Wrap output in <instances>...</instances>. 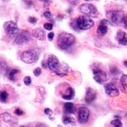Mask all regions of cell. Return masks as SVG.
<instances>
[{
    "label": "cell",
    "instance_id": "1",
    "mask_svg": "<svg viewBox=\"0 0 127 127\" xmlns=\"http://www.w3.org/2000/svg\"><path fill=\"white\" fill-rule=\"evenodd\" d=\"M75 42L74 35L68 32H62L60 33L57 39V45L60 49L63 50H68Z\"/></svg>",
    "mask_w": 127,
    "mask_h": 127
},
{
    "label": "cell",
    "instance_id": "2",
    "mask_svg": "<svg viewBox=\"0 0 127 127\" xmlns=\"http://www.w3.org/2000/svg\"><path fill=\"white\" fill-rule=\"evenodd\" d=\"M47 66L49 67V68L52 72L55 73L57 75L61 76V77L66 75L64 73L62 72V68H61V65H60L59 59L54 55H50V57L48 58Z\"/></svg>",
    "mask_w": 127,
    "mask_h": 127
},
{
    "label": "cell",
    "instance_id": "3",
    "mask_svg": "<svg viewBox=\"0 0 127 127\" xmlns=\"http://www.w3.org/2000/svg\"><path fill=\"white\" fill-rule=\"evenodd\" d=\"M21 60L26 64H33L39 59V51L36 49H32L23 51L21 54Z\"/></svg>",
    "mask_w": 127,
    "mask_h": 127
},
{
    "label": "cell",
    "instance_id": "4",
    "mask_svg": "<svg viewBox=\"0 0 127 127\" xmlns=\"http://www.w3.org/2000/svg\"><path fill=\"white\" fill-rule=\"evenodd\" d=\"M3 28L5 33L12 38L15 36L17 37V35L19 34V30L18 27H17V25L13 21L6 22L3 24Z\"/></svg>",
    "mask_w": 127,
    "mask_h": 127
},
{
    "label": "cell",
    "instance_id": "5",
    "mask_svg": "<svg viewBox=\"0 0 127 127\" xmlns=\"http://www.w3.org/2000/svg\"><path fill=\"white\" fill-rule=\"evenodd\" d=\"M76 22H77L78 27L81 30H88L94 25V22L88 16L79 17L76 20Z\"/></svg>",
    "mask_w": 127,
    "mask_h": 127
},
{
    "label": "cell",
    "instance_id": "6",
    "mask_svg": "<svg viewBox=\"0 0 127 127\" xmlns=\"http://www.w3.org/2000/svg\"><path fill=\"white\" fill-rule=\"evenodd\" d=\"M125 15L121 11H108L106 12V17L108 21L113 24H120L122 22Z\"/></svg>",
    "mask_w": 127,
    "mask_h": 127
},
{
    "label": "cell",
    "instance_id": "7",
    "mask_svg": "<svg viewBox=\"0 0 127 127\" xmlns=\"http://www.w3.org/2000/svg\"><path fill=\"white\" fill-rule=\"evenodd\" d=\"M31 36H32L31 34L27 31H22L21 32H19V34L15 38L14 42H15V44L18 45H25L30 41Z\"/></svg>",
    "mask_w": 127,
    "mask_h": 127
},
{
    "label": "cell",
    "instance_id": "8",
    "mask_svg": "<svg viewBox=\"0 0 127 127\" xmlns=\"http://www.w3.org/2000/svg\"><path fill=\"white\" fill-rule=\"evenodd\" d=\"M79 11L82 12V13L87 15V16H94L96 12H97V9H96V7L93 4L83 3L80 6Z\"/></svg>",
    "mask_w": 127,
    "mask_h": 127
},
{
    "label": "cell",
    "instance_id": "9",
    "mask_svg": "<svg viewBox=\"0 0 127 127\" xmlns=\"http://www.w3.org/2000/svg\"><path fill=\"white\" fill-rule=\"evenodd\" d=\"M93 78L97 83H103L104 82H106L107 80V74L106 72L101 70V69H94L93 70Z\"/></svg>",
    "mask_w": 127,
    "mask_h": 127
},
{
    "label": "cell",
    "instance_id": "10",
    "mask_svg": "<svg viewBox=\"0 0 127 127\" xmlns=\"http://www.w3.org/2000/svg\"><path fill=\"white\" fill-rule=\"evenodd\" d=\"M90 116V112L89 110L86 107H81L78 110V121L80 123H86L88 121V118H89Z\"/></svg>",
    "mask_w": 127,
    "mask_h": 127
},
{
    "label": "cell",
    "instance_id": "11",
    "mask_svg": "<svg viewBox=\"0 0 127 127\" xmlns=\"http://www.w3.org/2000/svg\"><path fill=\"white\" fill-rule=\"evenodd\" d=\"M96 97V93L94 89L91 88H88L87 89V92H86V95H85V101L88 104L92 103L93 101H95V99Z\"/></svg>",
    "mask_w": 127,
    "mask_h": 127
},
{
    "label": "cell",
    "instance_id": "12",
    "mask_svg": "<svg viewBox=\"0 0 127 127\" xmlns=\"http://www.w3.org/2000/svg\"><path fill=\"white\" fill-rule=\"evenodd\" d=\"M105 92L110 96H116L119 95V90L116 88L115 85L111 84V83H108V84L106 85Z\"/></svg>",
    "mask_w": 127,
    "mask_h": 127
},
{
    "label": "cell",
    "instance_id": "13",
    "mask_svg": "<svg viewBox=\"0 0 127 127\" xmlns=\"http://www.w3.org/2000/svg\"><path fill=\"white\" fill-rule=\"evenodd\" d=\"M107 21L106 20H101V24L98 26L97 28V32L100 34L101 35H104L108 31V27H107Z\"/></svg>",
    "mask_w": 127,
    "mask_h": 127
},
{
    "label": "cell",
    "instance_id": "14",
    "mask_svg": "<svg viewBox=\"0 0 127 127\" xmlns=\"http://www.w3.org/2000/svg\"><path fill=\"white\" fill-rule=\"evenodd\" d=\"M117 40L119 44L122 45H127V35L126 32L122 31H120L117 32Z\"/></svg>",
    "mask_w": 127,
    "mask_h": 127
},
{
    "label": "cell",
    "instance_id": "15",
    "mask_svg": "<svg viewBox=\"0 0 127 127\" xmlns=\"http://www.w3.org/2000/svg\"><path fill=\"white\" fill-rule=\"evenodd\" d=\"M33 36L35 38H36L38 40H44L45 39V32L43 30L40 29V28H37L35 29L34 32L32 33Z\"/></svg>",
    "mask_w": 127,
    "mask_h": 127
},
{
    "label": "cell",
    "instance_id": "16",
    "mask_svg": "<svg viewBox=\"0 0 127 127\" xmlns=\"http://www.w3.org/2000/svg\"><path fill=\"white\" fill-rule=\"evenodd\" d=\"M73 96H74V90L70 87L67 89V93H66V94L62 95V97L64 99H66V100H71V99L73 98Z\"/></svg>",
    "mask_w": 127,
    "mask_h": 127
},
{
    "label": "cell",
    "instance_id": "17",
    "mask_svg": "<svg viewBox=\"0 0 127 127\" xmlns=\"http://www.w3.org/2000/svg\"><path fill=\"white\" fill-rule=\"evenodd\" d=\"M63 122L66 126H68V127H73V126H75L74 119L70 117V116H66V117L64 118Z\"/></svg>",
    "mask_w": 127,
    "mask_h": 127
},
{
    "label": "cell",
    "instance_id": "18",
    "mask_svg": "<svg viewBox=\"0 0 127 127\" xmlns=\"http://www.w3.org/2000/svg\"><path fill=\"white\" fill-rule=\"evenodd\" d=\"M64 111L65 112H67L68 114L73 113L74 112V105L72 102H67L64 104Z\"/></svg>",
    "mask_w": 127,
    "mask_h": 127
},
{
    "label": "cell",
    "instance_id": "19",
    "mask_svg": "<svg viewBox=\"0 0 127 127\" xmlns=\"http://www.w3.org/2000/svg\"><path fill=\"white\" fill-rule=\"evenodd\" d=\"M19 73V71L17 70V69H15V68H13V69H12V70L9 72V73H8V78H9V79H10V80H12V81L15 80V77H16V74H17V73Z\"/></svg>",
    "mask_w": 127,
    "mask_h": 127
},
{
    "label": "cell",
    "instance_id": "20",
    "mask_svg": "<svg viewBox=\"0 0 127 127\" xmlns=\"http://www.w3.org/2000/svg\"><path fill=\"white\" fill-rule=\"evenodd\" d=\"M1 117H2V120H3L4 121H6V122H9V121L12 119V116L10 115L9 113H6V112L2 113V116H1Z\"/></svg>",
    "mask_w": 127,
    "mask_h": 127
},
{
    "label": "cell",
    "instance_id": "21",
    "mask_svg": "<svg viewBox=\"0 0 127 127\" xmlns=\"http://www.w3.org/2000/svg\"><path fill=\"white\" fill-rule=\"evenodd\" d=\"M121 84H122L123 88H126V89L127 90V75L126 74H124V75L121 76Z\"/></svg>",
    "mask_w": 127,
    "mask_h": 127
},
{
    "label": "cell",
    "instance_id": "22",
    "mask_svg": "<svg viewBox=\"0 0 127 127\" xmlns=\"http://www.w3.org/2000/svg\"><path fill=\"white\" fill-rule=\"evenodd\" d=\"M7 96H8V94H7V92L5 91H2L1 92V95H0V98H1V101L2 102H5L7 99Z\"/></svg>",
    "mask_w": 127,
    "mask_h": 127
},
{
    "label": "cell",
    "instance_id": "23",
    "mask_svg": "<svg viewBox=\"0 0 127 127\" xmlns=\"http://www.w3.org/2000/svg\"><path fill=\"white\" fill-rule=\"evenodd\" d=\"M111 124L115 127H123L122 122H121L120 120H114L111 121Z\"/></svg>",
    "mask_w": 127,
    "mask_h": 127
},
{
    "label": "cell",
    "instance_id": "24",
    "mask_svg": "<svg viewBox=\"0 0 127 127\" xmlns=\"http://www.w3.org/2000/svg\"><path fill=\"white\" fill-rule=\"evenodd\" d=\"M111 73H112L113 75H116L118 73H120V70H119L116 66H113V67L111 68Z\"/></svg>",
    "mask_w": 127,
    "mask_h": 127
},
{
    "label": "cell",
    "instance_id": "25",
    "mask_svg": "<svg viewBox=\"0 0 127 127\" xmlns=\"http://www.w3.org/2000/svg\"><path fill=\"white\" fill-rule=\"evenodd\" d=\"M23 81H24V83L26 85H30V84H31V83H32V78H30L29 76H27V77L24 78Z\"/></svg>",
    "mask_w": 127,
    "mask_h": 127
},
{
    "label": "cell",
    "instance_id": "26",
    "mask_svg": "<svg viewBox=\"0 0 127 127\" xmlns=\"http://www.w3.org/2000/svg\"><path fill=\"white\" fill-rule=\"evenodd\" d=\"M33 73H34L35 76H36V77H38V76H40V74L41 73V68H35V69L33 71Z\"/></svg>",
    "mask_w": 127,
    "mask_h": 127
},
{
    "label": "cell",
    "instance_id": "27",
    "mask_svg": "<svg viewBox=\"0 0 127 127\" xmlns=\"http://www.w3.org/2000/svg\"><path fill=\"white\" fill-rule=\"evenodd\" d=\"M52 27H53V25L51 23H45L44 24V28L48 30V31H50V30H52Z\"/></svg>",
    "mask_w": 127,
    "mask_h": 127
},
{
    "label": "cell",
    "instance_id": "28",
    "mask_svg": "<svg viewBox=\"0 0 127 127\" xmlns=\"http://www.w3.org/2000/svg\"><path fill=\"white\" fill-rule=\"evenodd\" d=\"M121 23L123 24L124 27H126V28H127V13L123 17V20H122V22Z\"/></svg>",
    "mask_w": 127,
    "mask_h": 127
},
{
    "label": "cell",
    "instance_id": "29",
    "mask_svg": "<svg viewBox=\"0 0 127 127\" xmlns=\"http://www.w3.org/2000/svg\"><path fill=\"white\" fill-rule=\"evenodd\" d=\"M28 22H30V23H32V24H35V22H37V19L35 18V17H29V19H28Z\"/></svg>",
    "mask_w": 127,
    "mask_h": 127
},
{
    "label": "cell",
    "instance_id": "30",
    "mask_svg": "<svg viewBox=\"0 0 127 127\" xmlns=\"http://www.w3.org/2000/svg\"><path fill=\"white\" fill-rule=\"evenodd\" d=\"M15 114H17V115H18V116H22V115H23V111L22 110H20V108H17L16 109V111H15Z\"/></svg>",
    "mask_w": 127,
    "mask_h": 127
},
{
    "label": "cell",
    "instance_id": "31",
    "mask_svg": "<svg viewBox=\"0 0 127 127\" xmlns=\"http://www.w3.org/2000/svg\"><path fill=\"white\" fill-rule=\"evenodd\" d=\"M45 113L46 114V115H48V116H50V115H52V113H53V111L50 110V109H49V108H46V109H45Z\"/></svg>",
    "mask_w": 127,
    "mask_h": 127
},
{
    "label": "cell",
    "instance_id": "32",
    "mask_svg": "<svg viewBox=\"0 0 127 127\" xmlns=\"http://www.w3.org/2000/svg\"><path fill=\"white\" fill-rule=\"evenodd\" d=\"M44 16L45 17H47V18H50V17H51V13H50L49 11H46V12H45Z\"/></svg>",
    "mask_w": 127,
    "mask_h": 127
},
{
    "label": "cell",
    "instance_id": "33",
    "mask_svg": "<svg viewBox=\"0 0 127 127\" xmlns=\"http://www.w3.org/2000/svg\"><path fill=\"white\" fill-rule=\"evenodd\" d=\"M54 35H55L54 32H50L49 34H48V38H49V40H51L53 38H54Z\"/></svg>",
    "mask_w": 127,
    "mask_h": 127
},
{
    "label": "cell",
    "instance_id": "34",
    "mask_svg": "<svg viewBox=\"0 0 127 127\" xmlns=\"http://www.w3.org/2000/svg\"><path fill=\"white\" fill-rule=\"evenodd\" d=\"M36 127H49V126H46V125H45V124L40 123V124H38V125L36 126Z\"/></svg>",
    "mask_w": 127,
    "mask_h": 127
},
{
    "label": "cell",
    "instance_id": "35",
    "mask_svg": "<svg viewBox=\"0 0 127 127\" xmlns=\"http://www.w3.org/2000/svg\"><path fill=\"white\" fill-rule=\"evenodd\" d=\"M124 65L127 66V61H125V62H124Z\"/></svg>",
    "mask_w": 127,
    "mask_h": 127
},
{
    "label": "cell",
    "instance_id": "36",
    "mask_svg": "<svg viewBox=\"0 0 127 127\" xmlns=\"http://www.w3.org/2000/svg\"><path fill=\"white\" fill-rule=\"evenodd\" d=\"M126 120H127V114H126Z\"/></svg>",
    "mask_w": 127,
    "mask_h": 127
},
{
    "label": "cell",
    "instance_id": "37",
    "mask_svg": "<svg viewBox=\"0 0 127 127\" xmlns=\"http://www.w3.org/2000/svg\"><path fill=\"white\" fill-rule=\"evenodd\" d=\"M58 127H62L61 126H58Z\"/></svg>",
    "mask_w": 127,
    "mask_h": 127
},
{
    "label": "cell",
    "instance_id": "38",
    "mask_svg": "<svg viewBox=\"0 0 127 127\" xmlns=\"http://www.w3.org/2000/svg\"><path fill=\"white\" fill-rule=\"evenodd\" d=\"M20 127H26V126H20Z\"/></svg>",
    "mask_w": 127,
    "mask_h": 127
}]
</instances>
